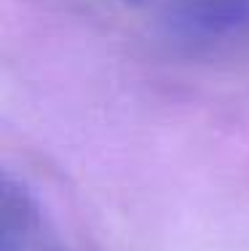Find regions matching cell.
<instances>
[{
  "label": "cell",
  "mask_w": 249,
  "mask_h": 251,
  "mask_svg": "<svg viewBox=\"0 0 249 251\" xmlns=\"http://www.w3.org/2000/svg\"><path fill=\"white\" fill-rule=\"evenodd\" d=\"M249 19V0H174L166 22L180 38L212 40Z\"/></svg>",
  "instance_id": "obj_1"
}]
</instances>
